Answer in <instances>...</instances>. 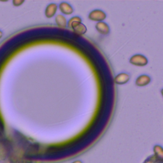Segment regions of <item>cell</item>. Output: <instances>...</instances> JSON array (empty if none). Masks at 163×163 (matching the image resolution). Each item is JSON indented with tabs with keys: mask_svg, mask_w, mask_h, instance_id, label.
Here are the masks:
<instances>
[{
	"mask_svg": "<svg viewBox=\"0 0 163 163\" xmlns=\"http://www.w3.org/2000/svg\"><path fill=\"white\" fill-rule=\"evenodd\" d=\"M60 12L65 15H70L73 12V9L70 5L66 2H63L59 5Z\"/></svg>",
	"mask_w": 163,
	"mask_h": 163,
	"instance_id": "8",
	"label": "cell"
},
{
	"mask_svg": "<svg viewBox=\"0 0 163 163\" xmlns=\"http://www.w3.org/2000/svg\"><path fill=\"white\" fill-rule=\"evenodd\" d=\"M55 23L57 25L61 28H65L66 27L67 22H66V18L65 16L58 15L55 17Z\"/></svg>",
	"mask_w": 163,
	"mask_h": 163,
	"instance_id": "9",
	"label": "cell"
},
{
	"mask_svg": "<svg viewBox=\"0 0 163 163\" xmlns=\"http://www.w3.org/2000/svg\"><path fill=\"white\" fill-rule=\"evenodd\" d=\"M151 81V78L149 76L143 75L137 78L136 80V85L139 87H144L148 85Z\"/></svg>",
	"mask_w": 163,
	"mask_h": 163,
	"instance_id": "5",
	"label": "cell"
},
{
	"mask_svg": "<svg viewBox=\"0 0 163 163\" xmlns=\"http://www.w3.org/2000/svg\"><path fill=\"white\" fill-rule=\"evenodd\" d=\"M129 62L134 66H144L147 65L148 60L144 55L141 54H136L130 58Z\"/></svg>",
	"mask_w": 163,
	"mask_h": 163,
	"instance_id": "2",
	"label": "cell"
},
{
	"mask_svg": "<svg viewBox=\"0 0 163 163\" xmlns=\"http://www.w3.org/2000/svg\"><path fill=\"white\" fill-rule=\"evenodd\" d=\"M82 18L79 17H72L68 23V26L71 28L74 32L78 34H84L87 31V28L86 26L81 23Z\"/></svg>",
	"mask_w": 163,
	"mask_h": 163,
	"instance_id": "1",
	"label": "cell"
},
{
	"mask_svg": "<svg viewBox=\"0 0 163 163\" xmlns=\"http://www.w3.org/2000/svg\"><path fill=\"white\" fill-rule=\"evenodd\" d=\"M130 79V76L126 73H121L117 75L115 78V82L119 85L125 84L128 82Z\"/></svg>",
	"mask_w": 163,
	"mask_h": 163,
	"instance_id": "4",
	"label": "cell"
},
{
	"mask_svg": "<svg viewBox=\"0 0 163 163\" xmlns=\"http://www.w3.org/2000/svg\"><path fill=\"white\" fill-rule=\"evenodd\" d=\"M3 32L1 30H0V39H1L3 37Z\"/></svg>",
	"mask_w": 163,
	"mask_h": 163,
	"instance_id": "11",
	"label": "cell"
},
{
	"mask_svg": "<svg viewBox=\"0 0 163 163\" xmlns=\"http://www.w3.org/2000/svg\"><path fill=\"white\" fill-rule=\"evenodd\" d=\"M57 7L55 3H51L45 9V16L47 18H51L54 17L57 12Z\"/></svg>",
	"mask_w": 163,
	"mask_h": 163,
	"instance_id": "7",
	"label": "cell"
},
{
	"mask_svg": "<svg viewBox=\"0 0 163 163\" xmlns=\"http://www.w3.org/2000/svg\"><path fill=\"white\" fill-rule=\"evenodd\" d=\"M24 2V1H23V0H13V1L12 2V3L14 7H19Z\"/></svg>",
	"mask_w": 163,
	"mask_h": 163,
	"instance_id": "10",
	"label": "cell"
},
{
	"mask_svg": "<svg viewBox=\"0 0 163 163\" xmlns=\"http://www.w3.org/2000/svg\"><path fill=\"white\" fill-rule=\"evenodd\" d=\"M106 17V13L100 10H93L89 15V18L90 20L98 23L103 22V20L105 19Z\"/></svg>",
	"mask_w": 163,
	"mask_h": 163,
	"instance_id": "3",
	"label": "cell"
},
{
	"mask_svg": "<svg viewBox=\"0 0 163 163\" xmlns=\"http://www.w3.org/2000/svg\"><path fill=\"white\" fill-rule=\"evenodd\" d=\"M97 31L103 35H107L110 33V28L108 25L104 22H99L96 25Z\"/></svg>",
	"mask_w": 163,
	"mask_h": 163,
	"instance_id": "6",
	"label": "cell"
}]
</instances>
